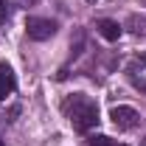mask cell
Listing matches in <instances>:
<instances>
[{"instance_id":"8fae6325","label":"cell","mask_w":146,"mask_h":146,"mask_svg":"<svg viewBox=\"0 0 146 146\" xmlns=\"http://www.w3.org/2000/svg\"><path fill=\"white\" fill-rule=\"evenodd\" d=\"M0 146H6V141H0Z\"/></svg>"},{"instance_id":"4fadbf2b","label":"cell","mask_w":146,"mask_h":146,"mask_svg":"<svg viewBox=\"0 0 146 146\" xmlns=\"http://www.w3.org/2000/svg\"><path fill=\"white\" fill-rule=\"evenodd\" d=\"M141 146H146V138H143V143H141Z\"/></svg>"},{"instance_id":"ba28073f","label":"cell","mask_w":146,"mask_h":146,"mask_svg":"<svg viewBox=\"0 0 146 146\" xmlns=\"http://www.w3.org/2000/svg\"><path fill=\"white\" fill-rule=\"evenodd\" d=\"M9 20V6H6V0H0V23H6Z\"/></svg>"},{"instance_id":"8992f818","label":"cell","mask_w":146,"mask_h":146,"mask_svg":"<svg viewBox=\"0 0 146 146\" xmlns=\"http://www.w3.org/2000/svg\"><path fill=\"white\" fill-rule=\"evenodd\" d=\"M87 146H112V138H107V135H93V138H87Z\"/></svg>"},{"instance_id":"52a82bcc","label":"cell","mask_w":146,"mask_h":146,"mask_svg":"<svg viewBox=\"0 0 146 146\" xmlns=\"http://www.w3.org/2000/svg\"><path fill=\"white\" fill-rule=\"evenodd\" d=\"M143 65H146V54L143 56H135V59L129 62V73H135V68H143Z\"/></svg>"},{"instance_id":"7a4b0ae2","label":"cell","mask_w":146,"mask_h":146,"mask_svg":"<svg viewBox=\"0 0 146 146\" xmlns=\"http://www.w3.org/2000/svg\"><path fill=\"white\" fill-rule=\"evenodd\" d=\"M25 34L36 39V42H42V39H51L56 34V23L48 17H28L25 20Z\"/></svg>"},{"instance_id":"277c9868","label":"cell","mask_w":146,"mask_h":146,"mask_svg":"<svg viewBox=\"0 0 146 146\" xmlns=\"http://www.w3.org/2000/svg\"><path fill=\"white\" fill-rule=\"evenodd\" d=\"M14 90H17V76L11 70V65L0 62V101H6Z\"/></svg>"},{"instance_id":"9c48e42d","label":"cell","mask_w":146,"mask_h":146,"mask_svg":"<svg viewBox=\"0 0 146 146\" xmlns=\"http://www.w3.org/2000/svg\"><path fill=\"white\" fill-rule=\"evenodd\" d=\"M17 3H20V6H34L36 0H17Z\"/></svg>"},{"instance_id":"30bf717a","label":"cell","mask_w":146,"mask_h":146,"mask_svg":"<svg viewBox=\"0 0 146 146\" xmlns=\"http://www.w3.org/2000/svg\"><path fill=\"white\" fill-rule=\"evenodd\" d=\"M138 3H141V6H146V0H138Z\"/></svg>"},{"instance_id":"7c38bea8","label":"cell","mask_w":146,"mask_h":146,"mask_svg":"<svg viewBox=\"0 0 146 146\" xmlns=\"http://www.w3.org/2000/svg\"><path fill=\"white\" fill-rule=\"evenodd\" d=\"M112 146H124V143H112Z\"/></svg>"},{"instance_id":"3957f363","label":"cell","mask_w":146,"mask_h":146,"mask_svg":"<svg viewBox=\"0 0 146 146\" xmlns=\"http://www.w3.org/2000/svg\"><path fill=\"white\" fill-rule=\"evenodd\" d=\"M110 118H112V124L118 129H135L141 124V112L132 107H112L110 110Z\"/></svg>"},{"instance_id":"5b68a950","label":"cell","mask_w":146,"mask_h":146,"mask_svg":"<svg viewBox=\"0 0 146 146\" xmlns=\"http://www.w3.org/2000/svg\"><path fill=\"white\" fill-rule=\"evenodd\" d=\"M96 31L104 36L107 42H115V39L121 36V25H118L115 20H96Z\"/></svg>"},{"instance_id":"5bb4252c","label":"cell","mask_w":146,"mask_h":146,"mask_svg":"<svg viewBox=\"0 0 146 146\" xmlns=\"http://www.w3.org/2000/svg\"><path fill=\"white\" fill-rule=\"evenodd\" d=\"M87 3H96V0H87Z\"/></svg>"},{"instance_id":"6da1fadb","label":"cell","mask_w":146,"mask_h":146,"mask_svg":"<svg viewBox=\"0 0 146 146\" xmlns=\"http://www.w3.org/2000/svg\"><path fill=\"white\" fill-rule=\"evenodd\" d=\"M62 112L76 132H87L98 124V104L84 93H73L62 101Z\"/></svg>"}]
</instances>
